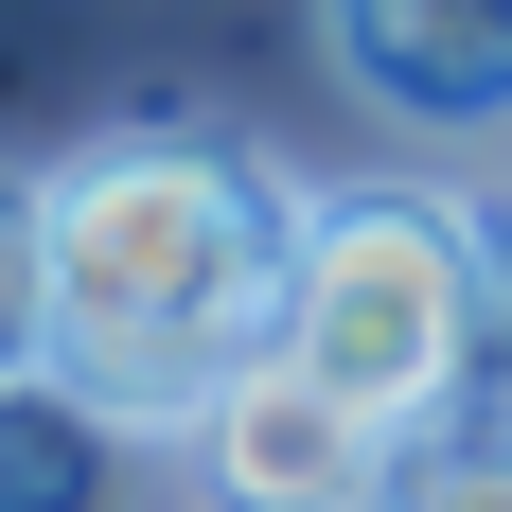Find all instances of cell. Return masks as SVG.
Segmentation results:
<instances>
[{"instance_id":"7a4b0ae2","label":"cell","mask_w":512,"mask_h":512,"mask_svg":"<svg viewBox=\"0 0 512 512\" xmlns=\"http://www.w3.org/2000/svg\"><path fill=\"white\" fill-rule=\"evenodd\" d=\"M477 336H495V212L424 195V177H301L283 230V354L354 389L371 424H460Z\"/></svg>"},{"instance_id":"5b68a950","label":"cell","mask_w":512,"mask_h":512,"mask_svg":"<svg viewBox=\"0 0 512 512\" xmlns=\"http://www.w3.org/2000/svg\"><path fill=\"white\" fill-rule=\"evenodd\" d=\"M106 460H124V424L71 389V371H0V512H89L106 495Z\"/></svg>"},{"instance_id":"52a82bcc","label":"cell","mask_w":512,"mask_h":512,"mask_svg":"<svg viewBox=\"0 0 512 512\" xmlns=\"http://www.w3.org/2000/svg\"><path fill=\"white\" fill-rule=\"evenodd\" d=\"M53 354V212L36 177H0V371H36Z\"/></svg>"},{"instance_id":"6da1fadb","label":"cell","mask_w":512,"mask_h":512,"mask_svg":"<svg viewBox=\"0 0 512 512\" xmlns=\"http://www.w3.org/2000/svg\"><path fill=\"white\" fill-rule=\"evenodd\" d=\"M53 212V371L124 442H195L248 354H283V230L301 177L230 142H89L36 177Z\"/></svg>"},{"instance_id":"3957f363","label":"cell","mask_w":512,"mask_h":512,"mask_svg":"<svg viewBox=\"0 0 512 512\" xmlns=\"http://www.w3.org/2000/svg\"><path fill=\"white\" fill-rule=\"evenodd\" d=\"M195 477H212V512H389L407 495V424H371L301 354H248L195 407Z\"/></svg>"},{"instance_id":"8992f818","label":"cell","mask_w":512,"mask_h":512,"mask_svg":"<svg viewBox=\"0 0 512 512\" xmlns=\"http://www.w3.org/2000/svg\"><path fill=\"white\" fill-rule=\"evenodd\" d=\"M389 512H512V407H460L407 442V495Z\"/></svg>"},{"instance_id":"277c9868","label":"cell","mask_w":512,"mask_h":512,"mask_svg":"<svg viewBox=\"0 0 512 512\" xmlns=\"http://www.w3.org/2000/svg\"><path fill=\"white\" fill-rule=\"evenodd\" d=\"M318 53L407 142H512V0H318Z\"/></svg>"}]
</instances>
